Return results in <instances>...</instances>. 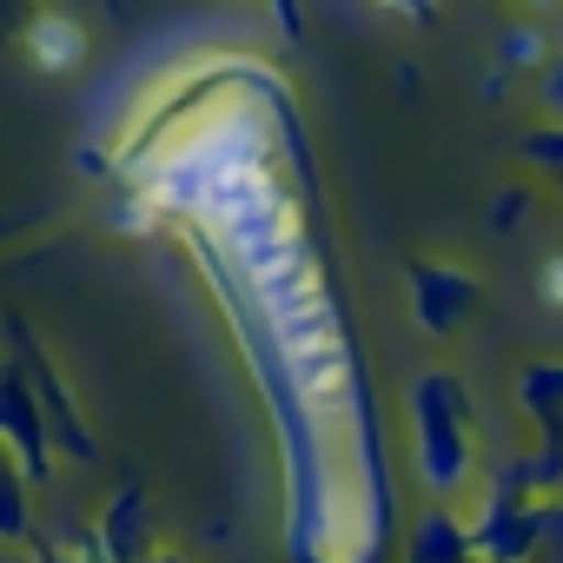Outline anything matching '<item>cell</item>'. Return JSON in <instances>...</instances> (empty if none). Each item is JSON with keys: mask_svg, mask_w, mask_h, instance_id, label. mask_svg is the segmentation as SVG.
Instances as JSON below:
<instances>
[{"mask_svg": "<svg viewBox=\"0 0 563 563\" xmlns=\"http://www.w3.org/2000/svg\"><path fill=\"white\" fill-rule=\"evenodd\" d=\"M272 21L286 41H306V14H299V0H272Z\"/></svg>", "mask_w": 563, "mask_h": 563, "instance_id": "cell-10", "label": "cell"}, {"mask_svg": "<svg viewBox=\"0 0 563 563\" xmlns=\"http://www.w3.org/2000/svg\"><path fill=\"white\" fill-rule=\"evenodd\" d=\"M537 286H543V299H550V306H563V258H550V265H543Z\"/></svg>", "mask_w": 563, "mask_h": 563, "instance_id": "cell-12", "label": "cell"}, {"mask_svg": "<svg viewBox=\"0 0 563 563\" xmlns=\"http://www.w3.org/2000/svg\"><path fill=\"white\" fill-rule=\"evenodd\" d=\"M405 299H411V319H418L424 339H457L471 306L484 299V286H477L471 265H457L444 252H418L405 265Z\"/></svg>", "mask_w": 563, "mask_h": 563, "instance_id": "cell-3", "label": "cell"}, {"mask_svg": "<svg viewBox=\"0 0 563 563\" xmlns=\"http://www.w3.org/2000/svg\"><path fill=\"white\" fill-rule=\"evenodd\" d=\"M8 358H14V365L27 372V385H34V405H41V418H47L54 457H80V464H93V457H100V438H93V424H87V411H80L67 372L54 365V352L34 339L27 319H8Z\"/></svg>", "mask_w": 563, "mask_h": 563, "instance_id": "cell-2", "label": "cell"}, {"mask_svg": "<svg viewBox=\"0 0 563 563\" xmlns=\"http://www.w3.org/2000/svg\"><path fill=\"white\" fill-rule=\"evenodd\" d=\"M21 41H27V54H34L41 74H67V67H80V54H87V34H80L67 14H54V8H41V14L21 27Z\"/></svg>", "mask_w": 563, "mask_h": 563, "instance_id": "cell-7", "label": "cell"}, {"mask_svg": "<svg viewBox=\"0 0 563 563\" xmlns=\"http://www.w3.org/2000/svg\"><path fill=\"white\" fill-rule=\"evenodd\" d=\"M146 563H199V556H192V550H173V543H153Z\"/></svg>", "mask_w": 563, "mask_h": 563, "instance_id": "cell-14", "label": "cell"}, {"mask_svg": "<svg viewBox=\"0 0 563 563\" xmlns=\"http://www.w3.org/2000/svg\"><path fill=\"white\" fill-rule=\"evenodd\" d=\"M0 563H41L34 543H0Z\"/></svg>", "mask_w": 563, "mask_h": 563, "instance_id": "cell-15", "label": "cell"}, {"mask_svg": "<svg viewBox=\"0 0 563 563\" xmlns=\"http://www.w3.org/2000/svg\"><path fill=\"white\" fill-rule=\"evenodd\" d=\"M0 543H34V484L0 451Z\"/></svg>", "mask_w": 563, "mask_h": 563, "instance_id": "cell-8", "label": "cell"}, {"mask_svg": "<svg viewBox=\"0 0 563 563\" xmlns=\"http://www.w3.org/2000/svg\"><path fill=\"white\" fill-rule=\"evenodd\" d=\"M471 391L444 372V365H424L411 372L405 385V424H411V471H418V490L424 504H451L471 471H477V431H471Z\"/></svg>", "mask_w": 563, "mask_h": 563, "instance_id": "cell-1", "label": "cell"}, {"mask_svg": "<svg viewBox=\"0 0 563 563\" xmlns=\"http://www.w3.org/2000/svg\"><path fill=\"white\" fill-rule=\"evenodd\" d=\"M34 14H41V0H0V41H21Z\"/></svg>", "mask_w": 563, "mask_h": 563, "instance_id": "cell-9", "label": "cell"}, {"mask_svg": "<svg viewBox=\"0 0 563 563\" xmlns=\"http://www.w3.org/2000/svg\"><path fill=\"white\" fill-rule=\"evenodd\" d=\"M398 563H477V556H471V523H464L451 504H424V510L405 523Z\"/></svg>", "mask_w": 563, "mask_h": 563, "instance_id": "cell-6", "label": "cell"}, {"mask_svg": "<svg viewBox=\"0 0 563 563\" xmlns=\"http://www.w3.org/2000/svg\"><path fill=\"white\" fill-rule=\"evenodd\" d=\"M504 47H510L504 60H517V67H523V60H537V34H530V41H523V34H504Z\"/></svg>", "mask_w": 563, "mask_h": 563, "instance_id": "cell-13", "label": "cell"}, {"mask_svg": "<svg viewBox=\"0 0 563 563\" xmlns=\"http://www.w3.org/2000/svg\"><path fill=\"white\" fill-rule=\"evenodd\" d=\"M378 8H391L398 21H438V0H378Z\"/></svg>", "mask_w": 563, "mask_h": 563, "instance_id": "cell-11", "label": "cell"}, {"mask_svg": "<svg viewBox=\"0 0 563 563\" xmlns=\"http://www.w3.org/2000/svg\"><path fill=\"white\" fill-rule=\"evenodd\" d=\"M107 563H146V550L159 543L153 537V517H146V490L140 484H120L100 510H93V537H87Z\"/></svg>", "mask_w": 563, "mask_h": 563, "instance_id": "cell-5", "label": "cell"}, {"mask_svg": "<svg viewBox=\"0 0 563 563\" xmlns=\"http://www.w3.org/2000/svg\"><path fill=\"white\" fill-rule=\"evenodd\" d=\"M0 451L27 471V484H47L54 464H60L54 438H47V418L34 405V385H27V372L14 358H0Z\"/></svg>", "mask_w": 563, "mask_h": 563, "instance_id": "cell-4", "label": "cell"}]
</instances>
